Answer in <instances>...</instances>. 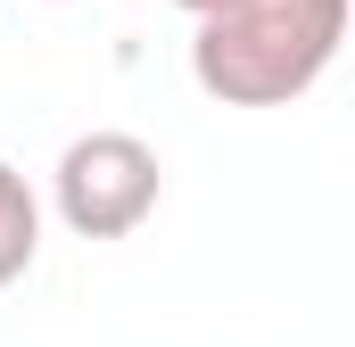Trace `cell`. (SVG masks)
<instances>
[{"mask_svg": "<svg viewBox=\"0 0 355 347\" xmlns=\"http://www.w3.org/2000/svg\"><path fill=\"white\" fill-rule=\"evenodd\" d=\"M347 42V0H223L190 33V75L223 108H281L322 83Z\"/></svg>", "mask_w": 355, "mask_h": 347, "instance_id": "6da1fadb", "label": "cell"}, {"mask_svg": "<svg viewBox=\"0 0 355 347\" xmlns=\"http://www.w3.org/2000/svg\"><path fill=\"white\" fill-rule=\"evenodd\" d=\"M50 8H58V0H50Z\"/></svg>", "mask_w": 355, "mask_h": 347, "instance_id": "5b68a950", "label": "cell"}, {"mask_svg": "<svg viewBox=\"0 0 355 347\" xmlns=\"http://www.w3.org/2000/svg\"><path fill=\"white\" fill-rule=\"evenodd\" d=\"M174 8H190V17H207V8H223V0H174Z\"/></svg>", "mask_w": 355, "mask_h": 347, "instance_id": "277c9868", "label": "cell"}, {"mask_svg": "<svg viewBox=\"0 0 355 347\" xmlns=\"http://www.w3.org/2000/svg\"><path fill=\"white\" fill-rule=\"evenodd\" d=\"M33 248H42V207H33L25 174L0 158V289L33 273Z\"/></svg>", "mask_w": 355, "mask_h": 347, "instance_id": "3957f363", "label": "cell"}, {"mask_svg": "<svg viewBox=\"0 0 355 347\" xmlns=\"http://www.w3.org/2000/svg\"><path fill=\"white\" fill-rule=\"evenodd\" d=\"M50 182H58V215L75 240H124L149 223L166 166L141 133H83V141H67Z\"/></svg>", "mask_w": 355, "mask_h": 347, "instance_id": "7a4b0ae2", "label": "cell"}]
</instances>
